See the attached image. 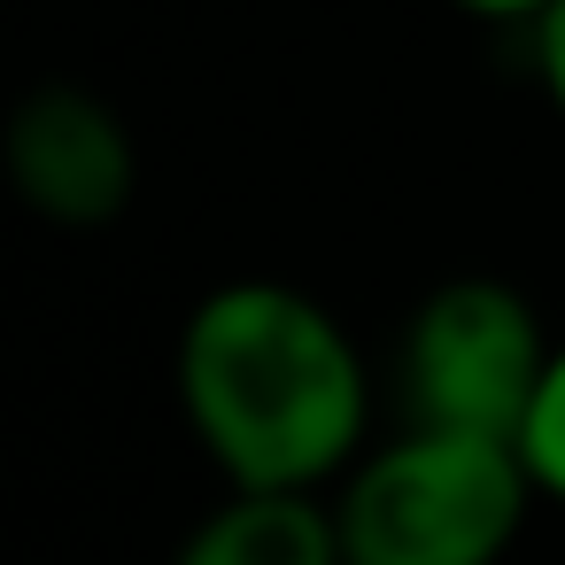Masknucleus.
I'll return each instance as SVG.
<instances>
[{
	"mask_svg": "<svg viewBox=\"0 0 565 565\" xmlns=\"http://www.w3.org/2000/svg\"><path fill=\"white\" fill-rule=\"evenodd\" d=\"M171 387L225 488H333L372 441L364 349L287 279L210 287L179 326Z\"/></svg>",
	"mask_w": 565,
	"mask_h": 565,
	"instance_id": "f257e3e1",
	"label": "nucleus"
},
{
	"mask_svg": "<svg viewBox=\"0 0 565 565\" xmlns=\"http://www.w3.org/2000/svg\"><path fill=\"white\" fill-rule=\"evenodd\" d=\"M534 503L542 480L519 434L434 418H403L380 449L364 441V457L333 480L349 565H488L519 542Z\"/></svg>",
	"mask_w": 565,
	"mask_h": 565,
	"instance_id": "f03ea898",
	"label": "nucleus"
},
{
	"mask_svg": "<svg viewBox=\"0 0 565 565\" xmlns=\"http://www.w3.org/2000/svg\"><path fill=\"white\" fill-rule=\"evenodd\" d=\"M550 333L542 310L511 287V279H441L395 349V395L403 418H434V426H488V434H519L534 411V387L550 372Z\"/></svg>",
	"mask_w": 565,
	"mask_h": 565,
	"instance_id": "7ed1b4c3",
	"label": "nucleus"
},
{
	"mask_svg": "<svg viewBox=\"0 0 565 565\" xmlns=\"http://www.w3.org/2000/svg\"><path fill=\"white\" fill-rule=\"evenodd\" d=\"M0 171H9L17 202L32 217H47L63 233H94L132 210L140 148H132V125L102 94L47 78L0 125Z\"/></svg>",
	"mask_w": 565,
	"mask_h": 565,
	"instance_id": "20e7f679",
	"label": "nucleus"
},
{
	"mask_svg": "<svg viewBox=\"0 0 565 565\" xmlns=\"http://www.w3.org/2000/svg\"><path fill=\"white\" fill-rule=\"evenodd\" d=\"M186 565H349L333 488H225V503L179 542Z\"/></svg>",
	"mask_w": 565,
	"mask_h": 565,
	"instance_id": "39448f33",
	"label": "nucleus"
},
{
	"mask_svg": "<svg viewBox=\"0 0 565 565\" xmlns=\"http://www.w3.org/2000/svg\"><path fill=\"white\" fill-rule=\"evenodd\" d=\"M519 449H526V465H534V480H542V503L565 511V341L550 349V372H542V387H534V411H526V426H519Z\"/></svg>",
	"mask_w": 565,
	"mask_h": 565,
	"instance_id": "423d86ee",
	"label": "nucleus"
},
{
	"mask_svg": "<svg viewBox=\"0 0 565 565\" xmlns=\"http://www.w3.org/2000/svg\"><path fill=\"white\" fill-rule=\"evenodd\" d=\"M526 32H534V71H542V94H550V109H557V125H565V0H550V9H542Z\"/></svg>",
	"mask_w": 565,
	"mask_h": 565,
	"instance_id": "0eeeda50",
	"label": "nucleus"
},
{
	"mask_svg": "<svg viewBox=\"0 0 565 565\" xmlns=\"http://www.w3.org/2000/svg\"><path fill=\"white\" fill-rule=\"evenodd\" d=\"M449 9H465V17H480V24H534L550 0H449Z\"/></svg>",
	"mask_w": 565,
	"mask_h": 565,
	"instance_id": "6e6552de",
	"label": "nucleus"
}]
</instances>
